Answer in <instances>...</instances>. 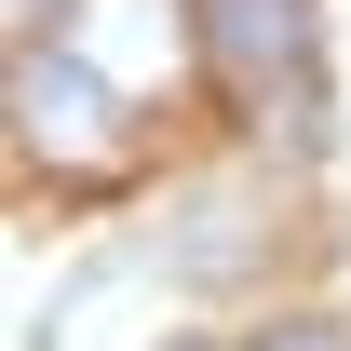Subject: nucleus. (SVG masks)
I'll list each match as a JSON object with an SVG mask.
<instances>
[{
  "label": "nucleus",
  "instance_id": "1",
  "mask_svg": "<svg viewBox=\"0 0 351 351\" xmlns=\"http://www.w3.org/2000/svg\"><path fill=\"white\" fill-rule=\"evenodd\" d=\"M14 162H41V176H122L135 162L122 82L82 41H14Z\"/></svg>",
  "mask_w": 351,
  "mask_h": 351
},
{
  "label": "nucleus",
  "instance_id": "2",
  "mask_svg": "<svg viewBox=\"0 0 351 351\" xmlns=\"http://www.w3.org/2000/svg\"><path fill=\"white\" fill-rule=\"evenodd\" d=\"M189 54H203V82L243 108V122H284L311 135V54H324V27H311V0H203L189 14Z\"/></svg>",
  "mask_w": 351,
  "mask_h": 351
},
{
  "label": "nucleus",
  "instance_id": "3",
  "mask_svg": "<svg viewBox=\"0 0 351 351\" xmlns=\"http://www.w3.org/2000/svg\"><path fill=\"white\" fill-rule=\"evenodd\" d=\"M82 14H95L82 54L108 68V82H149V68H176V41H189V27H176V0H82Z\"/></svg>",
  "mask_w": 351,
  "mask_h": 351
},
{
  "label": "nucleus",
  "instance_id": "4",
  "mask_svg": "<svg viewBox=\"0 0 351 351\" xmlns=\"http://www.w3.org/2000/svg\"><path fill=\"white\" fill-rule=\"evenodd\" d=\"M176 230H189V243H176V270H189V284H230V270L257 257V189H189V203H176Z\"/></svg>",
  "mask_w": 351,
  "mask_h": 351
},
{
  "label": "nucleus",
  "instance_id": "5",
  "mask_svg": "<svg viewBox=\"0 0 351 351\" xmlns=\"http://www.w3.org/2000/svg\"><path fill=\"white\" fill-rule=\"evenodd\" d=\"M243 351H351V338H338V324H257Z\"/></svg>",
  "mask_w": 351,
  "mask_h": 351
},
{
  "label": "nucleus",
  "instance_id": "6",
  "mask_svg": "<svg viewBox=\"0 0 351 351\" xmlns=\"http://www.w3.org/2000/svg\"><path fill=\"white\" fill-rule=\"evenodd\" d=\"M54 14H68V0H14V41H41V27H54Z\"/></svg>",
  "mask_w": 351,
  "mask_h": 351
},
{
  "label": "nucleus",
  "instance_id": "7",
  "mask_svg": "<svg viewBox=\"0 0 351 351\" xmlns=\"http://www.w3.org/2000/svg\"><path fill=\"white\" fill-rule=\"evenodd\" d=\"M162 351H203V338H162Z\"/></svg>",
  "mask_w": 351,
  "mask_h": 351
}]
</instances>
